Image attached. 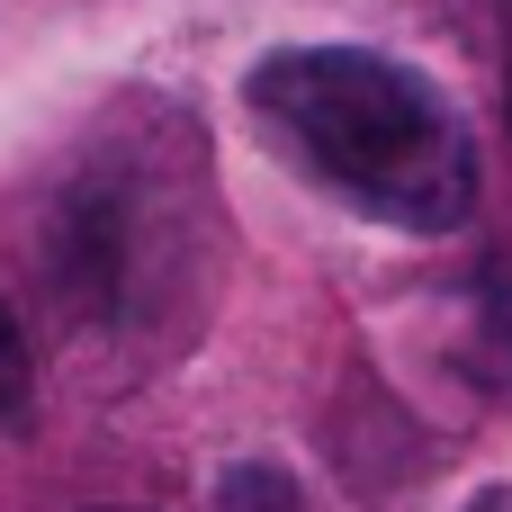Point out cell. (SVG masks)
<instances>
[{
    "instance_id": "cell-3",
    "label": "cell",
    "mask_w": 512,
    "mask_h": 512,
    "mask_svg": "<svg viewBox=\"0 0 512 512\" xmlns=\"http://www.w3.org/2000/svg\"><path fill=\"white\" fill-rule=\"evenodd\" d=\"M207 512H306V495H297V477L279 459H234L216 477V504Z\"/></svg>"
},
{
    "instance_id": "cell-1",
    "label": "cell",
    "mask_w": 512,
    "mask_h": 512,
    "mask_svg": "<svg viewBox=\"0 0 512 512\" xmlns=\"http://www.w3.org/2000/svg\"><path fill=\"white\" fill-rule=\"evenodd\" d=\"M243 108L351 216H378L396 234H450L477 207V144L459 108L396 54L279 45L243 72Z\"/></svg>"
},
{
    "instance_id": "cell-2",
    "label": "cell",
    "mask_w": 512,
    "mask_h": 512,
    "mask_svg": "<svg viewBox=\"0 0 512 512\" xmlns=\"http://www.w3.org/2000/svg\"><path fill=\"white\" fill-rule=\"evenodd\" d=\"M180 261V234H171V207L153 189V171L135 162L126 171H90L54 198V225H45V279L72 315L90 324H135L153 306V288L171 279Z\"/></svg>"
},
{
    "instance_id": "cell-4",
    "label": "cell",
    "mask_w": 512,
    "mask_h": 512,
    "mask_svg": "<svg viewBox=\"0 0 512 512\" xmlns=\"http://www.w3.org/2000/svg\"><path fill=\"white\" fill-rule=\"evenodd\" d=\"M27 396H36V360H27V333H18V315L0 297V432L27 423Z\"/></svg>"
},
{
    "instance_id": "cell-5",
    "label": "cell",
    "mask_w": 512,
    "mask_h": 512,
    "mask_svg": "<svg viewBox=\"0 0 512 512\" xmlns=\"http://www.w3.org/2000/svg\"><path fill=\"white\" fill-rule=\"evenodd\" d=\"M477 512H512V495H486V504H477Z\"/></svg>"
}]
</instances>
